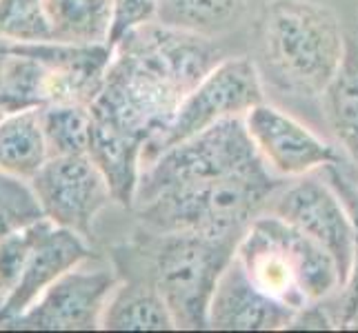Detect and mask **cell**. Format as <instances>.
<instances>
[{"instance_id":"cell-1","label":"cell","mask_w":358,"mask_h":333,"mask_svg":"<svg viewBox=\"0 0 358 333\" xmlns=\"http://www.w3.org/2000/svg\"><path fill=\"white\" fill-rule=\"evenodd\" d=\"M223 58V47L212 36L158 20L129 29L114 45L103 89L90 107V156L118 205L134 202L145 147L171 125L187 94Z\"/></svg>"},{"instance_id":"cell-2","label":"cell","mask_w":358,"mask_h":333,"mask_svg":"<svg viewBox=\"0 0 358 333\" xmlns=\"http://www.w3.org/2000/svg\"><path fill=\"white\" fill-rule=\"evenodd\" d=\"M263 67L278 89L320 98L345 58L338 16L316 0H267L258 18Z\"/></svg>"},{"instance_id":"cell-3","label":"cell","mask_w":358,"mask_h":333,"mask_svg":"<svg viewBox=\"0 0 358 333\" xmlns=\"http://www.w3.org/2000/svg\"><path fill=\"white\" fill-rule=\"evenodd\" d=\"M236 260L258 289L296 311L325 302L345 287L334 256L269 212L245 229Z\"/></svg>"},{"instance_id":"cell-4","label":"cell","mask_w":358,"mask_h":333,"mask_svg":"<svg viewBox=\"0 0 358 333\" xmlns=\"http://www.w3.org/2000/svg\"><path fill=\"white\" fill-rule=\"evenodd\" d=\"M136 242V260L152 278L176 329H209V304L243 236L152 231Z\"/></svg>"},{"instance_id":"cell-5","label":"cell","mask_w":358,"mask_h":333,"mask_svg":"<svg viewBox=\"0 0 358 333\" xmlns=\"http://www.w3.org/2000/svg\"><path fill=\"white\" fill-rule=\"evenodd\" d=\"M265 163L203 184L160 191L131 209L145 229L199 231L209 236H243L252 222L267 212L274 193L282 187Z\"/></svg>"},{"instance_id":"cell-6","label":"cell","mask_w":358,"mask_h":333,"mask_svg":"<svg viewBox=\"0 0 358 333\" xmlns=\"http://www.w3.org/2000/svg\"><path fill=\"white\" fill-rule=\"evenodd\" d=\"M258 165H263V158L247 133L245 116L220 120L147 163L141 169L131 207L160 191L203 184Z\"/></svg>"},{"instance_id":"cell-7","label":"cell","mask_w":358,"mask_h":333,"mask_svg":"<svg viewBox=\"0 0 358 333\" xmlns=\"http://www.w3.org/2000/svg\"><path fill=\"white\" fill-rule=\"evenodd\" d=\"M261 103H265L263 82L254 60L247 56H225L187 94L171 125L152 145L145 147L141 169L169 147L214 127L220 120L245 116Z\"/></svg>"},{"instance_id":"cell-8","label":"cell","mask_w":358,"mask_h":333,"mask_svg":"<svg viewBox=\"0 0 358 333\" xmlns=\"http://www.w3.org/2000/svg\"><path fill=\"white\" fill-rule=\"evenodd\" d=\"M267 212L323 244L334 256L343 282L348 285L356 258V225L334 184L323 182L314 174L301 176L292 184H282Z\"/></svg>"},{"instance_id":"cell-9","label":"cell","mask_w":358,"mask_h":333,"mask_svg":"<svg viewBox=\"0 0 358 333\" xmlns=\"http://www.w3.org/2000/svg\"><path fill=\"white\" fill-rule=\"evenodd\" d=\"M27 182L45 218L87 240L94 218L109 202H116L105 174L90 154L49 158Z\"/></svg>"},{"instance_id":"cell-10","label":"cell","mask_w":358,"mask_h":333,"mask_svg":"<svg viewBox=\"0 0 358 333\" xmlns=\"http://www.w3.org/2000/svg\"><path fill=\"white\" fill-rule=\"evenodd\" d=\"M112 267L76 265L60 276L27 311L5 329L14 331H92L101 329L107 302L118 287Z\"/></svg>"},{"instance_id":"cell-11","label":"cell","mask_w":358,"mask_h":333,"mask_svg":"<svg viewBox=\"0 0 358 333\" xmlns=\"http://www.w3.org/2000/svg\"><path fill=\"white\" fill-rule=\"evenodd\" d=\"M7 49L36 58L43 67V107L45 105H85L92 107L101 94L114 49L109 45L73 43H16L0 38Z\"/></svg>"},{"instance_id":"cell-12","label":"cell","mask_w":358,"mask_h":333,"mask_svg":"<svg viewBox=\"0 0 358 333\" xmlns=\"http://www.w3.org/2000/svg\"><path fill=\"white\" fill-rule=\"evenodd\" d=\"M247 133L263 163L280 178H301L341 163V154L303 122L267 103L245 114Z\"/></svg>"},{"instance_id":"cell-13","label":"cell","mask_w":358,"mask_h":333,"mask_svg":"<svg viewBox=\"0 0 358 333\" xmlns=\"http://www.w3.org/2000/svg\"><path fill=\"white\" fill-rule=\"evenodd\" d=\"M92 249L87 238L65 227L54 225L49 218L38 220L36 242L27 258L18 285L0 302V329L22 316L54 282L76 265L90 260Z\"/></svg>"},{"instance_id":"cell-14","label":"cell","mask_w":358,"mask_h":333,"mask_svg":"<svg viewBox=\"0 0 358 333\" xmlns=\"http://www.w3.org/2000/svg\"><path fill=\"white\" fill-rule=\"evenodd\" d=\"M296 309L263 293L234 260L220 276L209 304V329L227 331H278L289 329Z\"/></svg>"},{"instance_id":"cell-15","label":"cell","mask_w":358,"mask_h":333,"mask_svg":"<svg viewBox=\"0 0 358 333\" xmlns=\"http://www.w3.org/2000/svg\"><path fill=\"white\" fill-rule=\"evenodd\" d=\"M143 271V269H141ZM101 329L112 331H167L176 329L163 295L145 274L118 282L101 320Z\"/></svg>"},{"instance_id":"cell-16","label":"cell","mask_w":358,"mask_h":333,"mask_svg":"<svg viewBox=\"0 0 358 333\" xmlns=\"http://www.w3.org/2000/svg\"><path fill=\"white\" fill-rule=\"evenodd\" d=\"M49 160L41 107L11 111L0 120V171L31 180Z\"/></svg>"},{"instance_id":"cell-17","label":"cell","mask_w":358,"mask_h":333,"mask_svg":"<svg viewBox=\"0 0 358 333\" xmlns=\"http://www.w3.org/2000/svg\"><path fill=\"white\" fill-rule=\"evenodd\" d=\"M52 40L109 45L114 27L112 0H43Z\"/></svg>"},{"instance_id":"cell-18","label":"cell","mask_w":358,"mask_h":333,"mask_svg":"<svg viewBox=\"0 0 358 333\" xmlns=\"http://www.w3.org/2000/svg\"><path fill=\"white\" fill-rule=\"evenodd\" d=\"M325 98L327 120L350 163L358 167V43L348 40L345 58L329 82Z\"/></svg>"},{"instance_id":"cell-19","label":"cell","mask_w":358,"mask_h":333,"mask_svg":"<svg viewBox=\"0 0 358 333\" xmlns=\"http://www.w3.org/2000/svg\"><path fill=\"white\" fill-rule=\"evenodd\" d=\"M247 9V0H158L160 24L203 36H214L236 24Z\"/></svg>"},{"instance_id":"cell-20","label":"cell","mask_w":358,"mask_h":333,"mask_svg":"<svg viewBox=\"0 0 358 333\" xmlns=\"http://www.w3.org/2000/svg\"><path fill=\"white\" fill-rule=\"evenodd\" d=\"M41 125L49 158L90 154L94 118L85 105H45L41 107Z\"/></svg>"},{"instance_id":"cell-21","label":"cell","mask_w":358,"mask_h":333,"mask_svg":"<svg viewBox=\"0 0 358 333\" xmlns=\"http://www.w3.org/2000/svg\"><path fill=\"white\" fill-rule=\"evenodd\" d=\"M0 38L16 43L52 40L43 0H0Z\"/></svg>"},{"instance_id":"cell-22","label":"cell","mask_w":358,"mask_h":333,"mask_svg":"<svg viewBox=\"0 0 358 333\" xmlns=\"http://www.w3.org/2000/svg\"><path fill=\"white\" fill-rule=\"evenodd\" d=\"M45 218L27 180L0 171V242L31 222Z\"/></svg>"},{"instance_id":"cell-23","label":"cell","mask_w":358,"mask_h":333,"mask_svg":"<svg viewBox=\"0 0 358 333\" xmlns=\"http://www.w3.org/2000/svg\"><path fill=\"white\" fill-rule=\"evenodd\" d=\"M327 174L331 184L336 187L341 193V198L348 205L350 214L354 218L356 225V258H354V267H352V276L348 280V285L341 291L343 300H341V313L336 318V327L338 329H358V189L354 187V182L350 176L345 174V169L338 165H329Z\"/></svg>"},{"instance_id":"cell-24","label":"cell","mask_w":358,"mask_h":333,"mask_svg":"<svg viewBox=\"0 0 358 333\" xmlns=\"http://www.w3.org/2000/svg\"><path fill=\"white\" fill-rule=\"evenodd\" d=\"M36 231H38V220L14 233H9L0 242V302L18 285L20 274L24 265H27V258L36 242Z\"/></svg>"},{"instance_id":"cell-25","label":"cell","mask_w":358,"mask_h":333,"mask_svg":"<svg viewBox=\"0 0 358 333\" xmlns=\"http://www.w3.org/2000/svg\"><path fill=\"white\" fill-rule=\"evenodd\" d=\"M112 3H114V27H112V36H109V47L114 49V45L129 29L154 20L158 0H112Z\"/></svg>"},{"instance_id":"cell-26","label":"cell","mask_w":358,"mask_h":333,"mask_svg":"<svg viewBox=\"0 0 358 333\" xmlns=\"http://www.w3.org/2000/svg\"><path fill=\"white\" fill-rule=\"evenodd\" d=\"M5 52L0 49V94H3V80H5Z\"/></svg>"},{"instance_id":"cell-27","label":"cell","mask_w":358,"mask_h":333,"mask_svg":"<svg viewBox=\"0 0 358 333\" xmlns=\"http://www.w3.org/2000/svg\"><path fill=\"white\" fill-rule=\"evenodd\" d=\"M341 167H343V163H341ZM343 169H345V167H343ZM354 169H356V171H348V169H345V174H348V176H350V180L354 182V187L358 189V167L354 165Z\"/></svg>"},{"instance_id":"cell-28","label":"cell","mask_w":358,"mask_h":333,"mask_svg":"<svg viewBox=\"0 0 358 333\" xmlns=\"http://www.w3.org/2000/svg\"><path fill=\"white\" fill-rule=\"evenodd\" d=\"M3 116H5V111H3V109H0V120H3Z\"/></svg>"}]
</instances>
